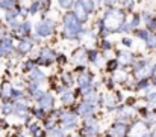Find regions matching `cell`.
<instances>
[{"label": "cell", "mask_w": 156, "mask_h": 137, "mask_svg": "<svg viewBox=\"0 0 156 137\" xmlns=\"http://www.w3.org/2000/svg\"><path fill=\"white\" fill-rule=\"evenodd\" d=\"M83 30L85 29L82 26V21L73 12L64 14L61 38H65V39H80V35H82Z\"/></svg>", "instance_id": "cell-1"}, {"label": "cell", "mask_w": 156, "mask_h": 137, "mask_svg": "<svg viewBox=\"0 0 156 137\" xmlns=\"http://www.w3.org/2000/svg\"><path fill=\"white\" fill-rule=\"evenodd\" d=\"M103 23L105 27L109 33H115V32H120L123 23L126 21V14H124V9L121 8H114V6H108L106 12L103 14Z\"/></svg>", "instance_id": "cell-2"}, {"label": "cell", "mask_w": 156, "mask_h": 137, "mask_svg": "<svg viewBox=\"0 0 156 137\" xmlns=\"http://www.w3.org/2000/svg\"><path fill=\"white\" fill-rule=\"evenodd\" d=\"M56 29V24L55 21L50 18H43L40 20L35 26H34V30H35V35L40 36V38H47V36H52L53 32Z\"/></svg>", "instance_id": "cell-3"}, {"label": "cell", "mask_w": 156, "mask_h": 137, "mask_svg": "<svg viewBox=\"0 0 156 137\" xmlns=\"http://www.w3.org/2000/svg\"><path fill=\"white\" fill-rule=\"evenodd\" d=\"M32 30H34L32 23L27 21V20H24V21H21V24L18 26V29L14 30V33H15L18 38H26V36H30Z\"/></svg>", "instance_id": "cell-4"}, {"label": "cell", "mask_w": 156, "mask_h": 137, "mask_svg": "<svg viewBox=\"0 0 156 137\" xmlns=\"http://www.w3.org/2000/svg\"><path fill=\"white\" fill-rule=\"evenodd\" d=\"M55 59H56V53L53 51L52 48H43V50L38 53V60L43 62V63L53 62Z\"/></svg>", "instance_id": "cell-5"}, {"label": "cell", "mask_w": 156, "mask_h": 137, "mask_svg": "<svg viewBox=\"0 0 156 137\" xmlns=\"http://www.w3.org/2000/svg\"><path fill=\"white\" fill-rule=\"evenodd\" d=\"M73 14H74V15L82 21V23H85V21L88 20V15H90V14L82 8V5H80L79 2H76V3H74V6H73Z\"/></svg>", "instance_id": "cell-6"}, {"label": "cell", "mask_w": 156, "mask_h": 137, "mask_svg": "<svg viewBox=\"0 0 156 137\" xmlns=\"http://www.w3.org/2000/svg\"><path fill=\"white\" fill-rule=\"evenodd\" d=\"M133 62V54L127 50L118 51V63H132Z\"/></svg>", "instance_id": "cell-7"}, {"label": "cell", "mask_w": 156, "mask_h": 137, "mask_svg": "<svg viewBox=\"0 0 156 137\" xmlns=\"http://www.w3.org/2000/svg\"><path fill=\"white\" fill-rule=\"evenodd\" d=\"M87 48H77L74 53H73V62L74 63H79V62H85L87 59Z\"/></svg>", "instance_id": "cell-8"}, {"label": "cell", "mask_w": 156, "mask_h": 137, "mask_svg": "<svg viewBox=\"0 0 156 137\" xmlns=\"http://www.w3.org/2000/svg\"><path fill=\"white\" fill-rule=\"evenodd\" d=\"M77 2L82 5V8H83L88 14H91V12L96 11V6H97V2H96V0H77Z\"/></svg>", "instance_id": "cell-9"}, {"label": "cell", "mask_w": 156, "mask_h": 137, "mask_svg": "<svg viewBox=\"0 0 156 137\" xmlns=\"http://www.w3.org/2000/svg\"><path fill=\"white\" fill-rule=\"evenodd\" d=\"M17 18H21V17H20V11H18V8H14V9L6 11V14H5V20H6V23H11V21H14V20H17Z\"/></svg>", "instance_id": "cell-10"}, {"label": "cell", "mask_w": 156, "mask_h": 137, "mask_svg": "<svg viewBox=\"0 0 156 137\" xmlns=\"http://www.w3.org/2000/svg\"><path fill=\"white\" fill-rule=\"evenodd\" d=\"M152 32H149L146 27H138V29H135L133 30V35H135V38H138V39H143V41H146L147 38H149V35H150Z\"/></svg>", "instance_id": "cell-11"}, {"label": "cell", "mask_w": 156, "mask_h": 137, "mask_svg": "<svg viewBox=\"0 0 156 137\" xmlns=\"http://www.w3.org/2000/svg\"><path fill=\"white\" fill-rule=\"evenodd\" d=\"M129 21H130V26H132L133 30L138 29V27L141 26V23H143V20H141V14H132L130 18H129Z\"/></svg>", "instance_id": "cell-12"}, {"label": "cell", "mask_w": 156, "mask_h": 137, "mask_svg": "<svg viewBox=\"0 0 156 137\" xmlns=\"http://www.w3.org/2000/svg\"><path fill=\"white\" fill-rule=\"evenodd\" d=\"M27 11H29V14H30V15H34V14H38V12L41 11V0H34V2L29 5Z\"/></svg>", "instance_id": "cell-13"}, {"label": "cell", "mask_w": 156, "mask_h": 137, "mask_svg": "<svg viewBox=\"0 0 156 137\" xmlns=\"http://www.w3.org/2000/svg\"><path fill=\"white\" fill-rule=\"evenodd\" d=\"M14 8H17V2L15 0H2L0 2V9L9 11V9H14Z\"/></svg>", "instance_id": "cell-14"}, {"label": "cell", "mask_w": 156, "mask_h": 137, "mask_svg": "<svg viewBox=\"0 0 156 137\" xmlns=\"http://www.w3.org/2000/svg\"><path fill=\"white\" fill-rule=\"evenodd\" d=\"M144 42H146V47L149 50H156V33H150L149 38Z\"/></svg>", "instance_id": "cell-15"}, {"label": "cell", "mask_w": 156, "mask_h": 137, "mask_svg": "<svg viewBox=\"0 0 156 137\" xmlns=\"http://www.w3.org/2000/svg\"><path fill=\"white\" fill-rule=\"evenodd\" d=\"M76 0H58V6L61 9H71L74 6Z\"/></svg>", "instance_id": "cell-16"}, {"label": "cell", "mask_w": 156, "mask_h": 137, "mask_svg": "<svg viewBox=\"0 0 156 137\" xmlns=\"http://www.w3.org/2000/svg\"><path fill=\"white\" fill-rule=\"evenodd\" d=\"M52 104H53L52 96L44 95L43 98H40V105H41V107H44V109H50V105H52Z\"/></svg>", "instance_id": "cell-17"}, {"label": "cell", "mask_w": 156, "mask_h": 137, "mask_svg": "<svg viewBox=\"0 0 156 137\" xmlns=\"http://www.w3.org/2000/svg\"><path fill=\"white\" fill-rule=\"evenodd\" d=\"M153 17H155V14H153L152 11H143V12H141V20H143L144 24H146L147 21H150Z\"/></svg>", "instance_id": "cell-18"}, {"label": "cell", "mask_w": 156, "mask_h": 137, "mask_svg": "<svg viewBox=\"0 0 156 137\" xmlns=\"http://www.w3.org/2000/svg\"><path fill=\"white\" fill-rule=\"evenodd\" d=\"M146 29H147L149 32H152V33H156V15L150 20V21L146 23Z\"/></svg>", "instance_id": "cell-19"}, {"label": "cell", "mask_w": 156, "mask_h": 137, "mask_svg": "<svg viewBox=\"0 0 156 137\" xmlns=\"http://www.w3.org/2000/svg\"><path fill=\"white\" fill-rule=\"evenodd\" d=\"M136 5V0H123V9L124 11H132Z\"/></svg>", "instance_id": "cell-20"}, {"label": "cell", "mask_w": 156, "mask_h": 137, "mask_svg": "<svg viewBox=\"0 0 156 137\" xmlns=\"http://www.w3.org/2000/svg\"><path fill=\"white\" fill-rule=\"evenodd\" d=\"M100 48L103 50V51H108V50H111L112 48V42L108 39V38H102V42H100Z\"/></svg>", "instance_id": "cell-21"}, {"label": "cell", "mask_w": 156, "mask_h": 137, "mask_svg": "<svg viewBox=\"0 0 156 137\" xmlns=\"http://www.w3.org/2000/svg\"><path fill=\"white\" fill-rule=\"evenodd\" d=\"M79 85H80L82 88H85V85L88 86V85H90V75H87V74H82V75L79 77Z\"/></svg>", "instance_id": "cell-22"}, {"label": "cell", "mask_w": 156, "mask_h": 137, "mask_svg": "<svg viewBox=\"0 0 156 137\" xmlns=\"http://www.w3.org/2000/svg\"><path fill=\"white\" fill-rule=\"evenodd\" d=\"M96 2H97V5H102L103 3L106 6H115L120 0H96Z\"/></svg>", "instance_id": "cell-23"}, {"label": "cell", "mask_w": 156, "mask_h": 137, "mask_svg": "<svg viewBox=\"0 0 156 137\" xmlns=\"http://www.w3.org/2000/svg\"><path fill=\"white\" fill-rule=\"evenodd\" d=\"M121 44L124 47H132L133 45V39H132L130 36H123V38H121Z\"/></svg>", "instance_id": "cell-24"}, {"label": "cell", "mask_w": 156, "mask_h": 137, "mask_svg": "<svg viewBox=\"0 0 156 137\" xmlns=\"http://www.w3.org/2000/svg\"><path fill=\"white\" fill-rule=\"evenodd\" d=\"M30 77H32V79H35V80H41V79H44V75H43V72H41L40 69H34Z\"/></svg>", "instance_id": "cell-25"}, {"label": "cell", "mask_w": 156, "mask_h": 137, "mask_svg": "<svg viewBox=\"0 0 156 137\" xmlns=\"http://www.w3.org/2000/svg\"><path fill=\"white\" fill-rule=\"evenodd\" d=\"M117 65H118V60H109L108 68H109V69H115V68H117Z\"/></svg>", "instance_id": "cell-26"}, {"label": "cell", "mask_w": 156, "mask_h": 137, "mask_svg": "<svg viewBox=\"0 0 156 137\" xmlns=\"http://www.w3.org/2000/svg\"><path fill=\"white\" fill-rule=\"evenodd\" d=\"M71 99H73V95H71V93H65L64 98H62L64 102H71Z\"/></svg>", "instance_id": "cell-27"}, {"label": "cell", "mask_w": 156, "mask_h": 137, "mask_svg": "<svg viewBox=\"0 0 156 137\" xmlns=\"http://www.w3.org/2000/svg\"><path fill=\"white\" fill-rule=\"evenodd\" d=\"M149 101H152V102H155L156 104V93H152V95L149 96Z\"/></svg>", "instance_id": "cell-28"}, {"label": "cell", "mask_w": 156, "mask_h": 137, "mask_svg": "<svg viewBox=\"0 0 156 137\" xmlns=\"http://www.w3.org/2000/svg\"><path fill=\"white\" fill-rule=\"evenodd\" d=\"M152 74H153V77H155V83H156V63H155V66H153V72H152Z\"/></svg>", "instance_id": "cell-29"}]
</instances>
